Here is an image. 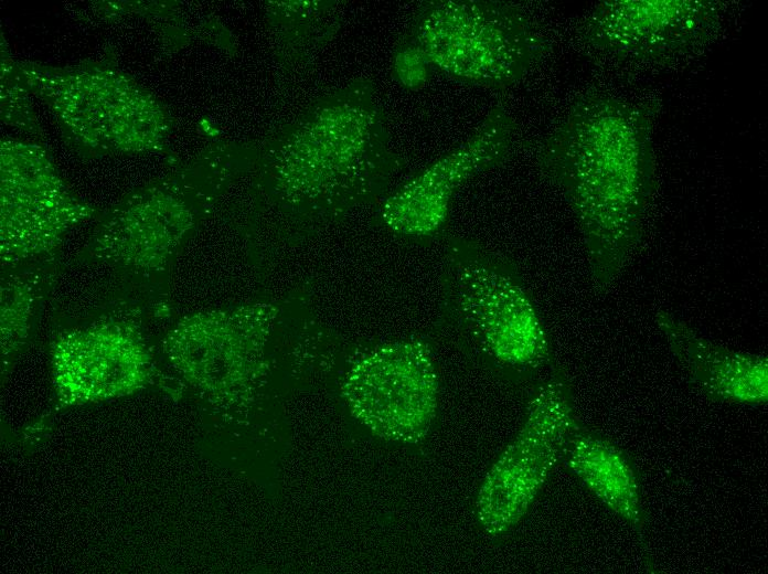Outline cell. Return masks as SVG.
Masks as SVG:
<instances>
[{
    "mask_svg": "<svg viewBox=\"0 0 768 574\" xmlns=\"http://www.w3.org/2000/svg\"><path fill=\"white\" fill-rule=\"evenodd\" d=\"M653 146L647 109L608 93L587 92L573 100L538 147L541 171L577 221L598 293L610 289L642 240L657 189Z\"/></svg>",
    "mask_w": 768,
    "mask_h": 574,
    "instance_id": "1",
    "label": "cell"
},
{
    "mask_svg": "<svg viewBox=\"0 0 768 574\" xmlns=\"http://www.w3.org/2000/svg\"><path fill=\"white\" fill-rule=\"evenodd\" d=\"M57 392L66 403L130 394L149 376L150 355L135 306L109 310L61 336L53 348Z\"/></svg>",
    "mask_w": 768,
    "mask_h": 574,
    "instance_id": "11",
    "label": "cell"
},
{
    "mask_svg": "<svg viewBox=\"0 0 768 574\" xmlns=\"http://www.w3.org/2000/svg\"><path fill=\"white\" fill-rule=\"evenodd\" d=\"M433 66L426 55L410 41L403 38L394 49L392 74L406 89L424 87L433 74Z\"/></svg>",
    "mask_w": 768,
    "mask_h": 574,
    "instance_id": "17",
    "label": "cell"
},
{
    "mask_svg": "<svg viewBox=\"0 0 768 574\" xmlns=\"http://www.w3.org/2000/svg\"><path fill=\"white\" fill-rule=\"evenodd\" d=\"M440 290L441 319L487 363L519 380L554 366L540 311L511 258L452 237Z\"/></svg>",
    "mask_w": 768,
    "mask_h": 574,
    "instance_id": "3",
    "label": "cell"
},
{
    "mask_svg": "<svg viewBox=\"0 0 768 574\" xmlns=\"http://www.w3.org/2000/svg\"><path fill=\"white\" fill-rule=\"evenodd\" d=\"M562 460L609 511L647 544V512L640 478L631 457L610 439L584 425L570 431Z\"/></svg>",
    "mask_w": 768,
    "mask_h": 574,
    "instance_id": "14",
    "label": "cell"
},
{
    "mask_svg": "<svg viewBox=\"0 0 768 574\" xmlns=\"http://www.w3.org/2000/svg\"><path fill=\"white\" fill-rule=\"evenodd\" d=\"M335 1H273L267 11L271 32L284 56L308 57L340 26Z\"/></svg>",
    "mask_w": 768,
    "mask_h": 574,
    "instance_id": "16",
    "label": "cell"
},
{
    "mask_svg": "<svg viewBox=\"0 0 768 574\" xmlns=\"http://www.w3.org/2000/svg\"><path fill=\"white\" fill-rule=\"evenodd\" d=\"M341 395L351 414L376 436L399 443L422 440L439 402L430 347L415 339L366 349L346 370Z\"/></svg>",
    "mask_w": 768,
    "mask_h": 574,
    "instance_id": "8",
    "label": "cell"
},
{
    "mask_svg": "<svg viewBox=\"0 0 768 574\" xmlns=\"http://www.w3.org/2000/svg\"><path fill=\"white\" fill-rule=\"evenodd\" d=\"M364 77L323 94L263 146L271 195L290 211L338 216L374 201L404 161Z\"/></svg>",
    "mask_w": 768,
    "mask_h": 574,
    "instance_id": "2",
    "label": "cell"
},
{
    "mask_svg": "<svg viewBox=\"0 0 768 574\" xmlns=\"http://www.w3.org/2000/svg\"><path fill=\"white\" fill-rule=\"evenodd\" d=\"M239 156L235 145H217L190 168L130 194L99 222L86 256L146 280L162 276Z\"/></svg>",
    "mask_w": 768,
    "mask_h": 574,
    "instance_id": "5",
    "label": "cell"
},
{
    "mask_svg": "<svg viewBox=\"0 0 768 574\" xmlns=\"http://www.w3.org/2000/svg\"><path fill=\"white\" fill-rule=\"evenodd\" d=\"M578 421L570 386L553 366L534 386L521 428L478 489L474 511L487 534H505L522 520L562 460Z\"/></svg>",
    "mask_w": 768,
    "mask_h": 574,
    "instance_id": "7",
    "label": "cell"
},
{
    "mask_svg": "<svg viewBox=\"0 0 768 574\" xmlns=\"http://www.w3.org/2000/svg\"><path fill=\"white\" fill-rule=\"evenodd\" d=\"M654 322L689 382L708 400L749 406L768 402L766 354L717 344L663 309L655 311Z\"/></svg>",
    "mask_w": 768,
    "mask_h": 574,
    "instance_id": "13",
    "label": "cell"
},
{
    "mask_svg": "<svg viewBox=\"0 0 768 574\" xmlns=\"http://www.w3.org/2000/svg\"><path fill=\"white\" fill-rule=\"evenodd\" d=\"M404 38L449 78L497 89L520 83L550 49L524 7L500 0L425 1Z\"/></svg>",
    "mask_w": 768,
    "mask_h": 574,
    "instance_id": "4",
    "label": "cell"
},
{
    "mask_svg": "<svg viewBox=\"0 0 768 574\" xmlns=\"http://www.w3.org/2000/svg\"><path fill=\"white\" fill-rule=\"evenodd\" d=\"M92 213L42 152L2 151L1 270L55 261L65 234Z\"/></svg>",
    "mask_w": 768,
    "mask_h": 574,
    "instance_id": "10",
    "label": "cell"
},
{
    "mask_svg": "<svg viewBox=\"0 0 768 574\" xmlns=\"http://www.w3.org/2000/svg\"><path fill=\"white\" fill-rule=\"evenodd\" d=\"M516 125L502 106L492 108L461 144L439 157L381 205L380 219L392 232L413 237L438 233L458 189L476 174L503 163L513 148Z\"/></svg>",
    "mask_w": 768,
    "mask_h": 574,
    "instance_id": "12",
    "label": "cell"
},
{
    "mask_svg": "<svg viewBox=\"0 0 768 574\" xmlns=\"http://www.w3.org/2000/svg\"><path fill=\"white\" fill-rule=\"evenodd\" d=\"M277 315L278 308L265 302L198 312L170 331L164 352L210 403L246 406L265 383V347Z\"/></svg>",
    "mask_w": 768,
    "mask_h": 574,
    "instance_id": "6",
    "label": "cell"
},
{
    "mask_svg": "<svg viewBox=\"0 0 768 574\" xmlns=\"http://www.w3.org/2000/svg\"><path fill=\"white\" fill-rule=\"evenodd\" d=\"M723 22L711 0H608L597 3L577 29L590 55L622 64H666L713 41Z\"/></svg>",
    "mask_w": 768,
    "mask_h": 574,
    "instance_id": "9",
    "label": "cell"
},
{
    "mask_svg": "<svg viewBox=\"0 0 768 574\" xmlns=\"http://www.w3.org/2000/svg\"><path fill=\"white\" fill-rule=\"evenodd\" d=\"M56 278L51 263L1 270L2 353L14 352L24 342L32 320Z\"/></svg>",
    "mask_w": 768,
    "mask_h": 574,
    "instance_id": "15",
    "label": "cell"
}]
</instances>
